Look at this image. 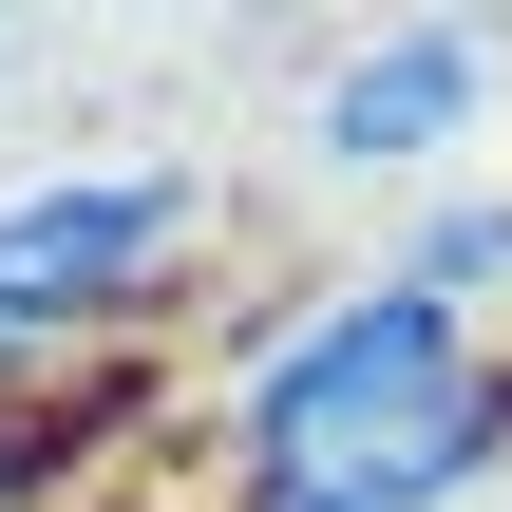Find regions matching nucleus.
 <instances>
[{"mask_svg":"<svg viewBox=\"0 0 512 512\" xmlns=\"http://www.w3.org/2000/svg\"><path fill=\"white\" fill-rule=\"evenodd\" d=\"M209 456H228V512H456L512 475V342L361 266L228 361Z\"/></svg>","mask_w":512,"mask_h":512,"instance_id":"nucleus-1","label":"nucleus"},{"mask_svg":"<svg viewBox=\"0 0 512 512\" xmlns=\"http://www.w3.org/2000/svg\"><path fill=\"white\" fill-rule=\"evenodd\" d=\"M228 228L209 152H76V171H19L0 190V361L38 380H95L133 323L190 304V247Z\"/></svg>","mask_w":512,"mask_h":512,"instance_id":"nucleus-2","label":"nucleus"},{"mask_svg":"<svg viewBox=\"0 0 512 512\" xmlns=\"http://www.w3.org/2000/svg\"><path fill=\"white\" fill-rule=\"evenodd\" d=\"M494 133V38L475 19H380L304 76V171H456Z\"/></svg>","mask_w":512,"mask_h":512,"instance_id":"nucleus-3","label":"nucleus"},{"mask_svg":"<svg viewBox=\"0 0 512 512\" xmlns=\"http://www.w3.org/2000/svg\"><path fill=\"white\" fill-rule=\"evenodd\" d=\"M399 285H418L437 323L494 342V323H512V190H437V209L399 228Z\"/></svg>","mask_w":512,"mask_h":512,"instance_id":"nucleus-4","label":"nucleus"},{"mask_svg":"<svg viewBox=\"0 0 512 512\" xmlns=\"http://www.w3.org/2000/svg\"><path fill=\"white\" fill-rule=\"evenodd\" d=\"M57 399H76V380H57ZM57 399H38V418H57ZM38 418H0V512H57V475L95 456V437H38Z\"/></svg>","mask_w":512,"mask_h":512,"instance_id":"nucleus-5","label":"nucleus"}]
</instances>
